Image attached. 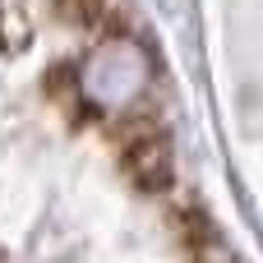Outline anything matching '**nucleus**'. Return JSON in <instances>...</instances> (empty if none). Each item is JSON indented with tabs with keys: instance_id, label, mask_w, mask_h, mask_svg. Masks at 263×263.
<instances>
[{
	"instance_id": "f03ea898",
	"label": "nucleus",
	"mask_w": 263,
	"mask_h": 263,
	"mask_svg": "<svg viewBox=\"0 0 263 263\" xmlns=\"http://www.w3.org/2000/svg\"><path fill=\"white\" fill-rule=\"evenodd\" d=\"M111 134H116V148H120L129 185L143 190V194H162L171 185V143H166V129L153 116H125Z\"/></svg>"
},
{
	"instance_id": "f257e3e1",
	"label": "nucleus",
	"mask_w": 263,
	"mask_h": 263,
	"mask_svg": "<svg viewBox=\"0 0 263 263\" xmlns=\"http://www.w3.org/2000/svg\"><path fill=\"white\" fill-rule=\"evenodd\" d=\"M148 79H153V60H148L143 46H134L129 37H102L97 55L83 65V88H88L83 97L97 111H106L116 102L139 97Z\"/></svg>"
}]
</instances>
